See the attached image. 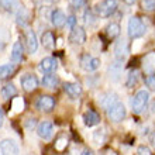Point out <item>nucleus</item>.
I'll list each match as a JSON object with an SVG mask.
<instances>
[{"mask_svg": "<svg viewBox=\"0 0 155 155\" xmlns=\"http://www.w3.org/2000/svg\"><path fill=\"white\" fill-rule=\"evenodd\" d=\"M148 100H150V93H148L147 90H138L135 93L134 99H133V103H131L133 111H134L135 114H140V113H143L147 109Z\"/></svg>", "mask_w": 155, "mask_h": 155, "instance_id": "nucleus-1", "label": "nucleus"}, {"mask_svg": "<svg viewBox=\"0 0 155 155\" xmlns=\"http://www.w3.org/2000/svg\"><path fill=\"white\" fill-rule=\"evenodd\" d=\"M127 30H128V37L130 38H140L145 33V25H144V23L141 21V18L133 16L130 20H128Z\"/></svg>", "mask_w": 155, "mask_h": 155, "instance_id": "nucleus-2", "label": "nucleus"}, {"mask_svg": "<svg viewBox=\"0 0 155 155\" xmlns=\"http://www.w3.org/2000/svg\"><path fill=\"white\" fill-rule=\"evenodd\" d=\"M94 10L97 13V16L103 17V18H107V17H110L117 10V2L116 0H102L100 3L96 4Z\"/></svg>", "mask_w": 155, "mask_h": 155, "instance_id": "nucleus-3", "label": "nucleus"}, {"mask_svg": "<svg viewBox=\"0 0 155 155\" xmlns=\"http://www.w3.org/2000/svg\"><path fill=\"white\" fill-rule=\"evenodd\" d=\"M107 117L110 118L113 123L123 121V118L126 117V106L121 102H117L110 109H107Z\"/></svg>", "mask_w": 155, "mask_h": 155, "instance_id": "nucleus-4", "label": "nucleus"}, {"mask_svg": "<svg viewBox=\"0 0 155 155\" xmlns=\"http://www.w3.org/2000/svg\"><path fill=\"white\" fill-rule=\"evenodd\" d=\"M100 59L96 57H92V55H89V54H86V55H83V57L81 58V68L83 71H86V72H93V71H96L100 66Z\"/></svg>", "mask_w": 155, "mask_h": 155, "instance_id": "nucleus-5", "label": "nucleus"}, {"mask_svg": "<svg viewBox=\"0 0 155 155\" xmlns=\"http://www.w3.org/2000/svg\"><path fill=\"white\" fill-rule=\"evenodd\" d=\"M69 41L75 45H82L86 42V31L81 25H75L74 28L71 30L69 34Z\"/></svg>", "mask_w": 155, "mask_h": 155, "instance_id": "nucleus-6", "label": "nucleus"}, {"mask_svg": "<svg viewBox=\"0 0 155 155\" xmlns=\"http://www.w3.org/2000/svg\"><path fill=\"white\" fill-rule=\"evenodd\" d=\"M35 106H37L38 110L45 111V113H49V111H52L54 107H55V100H54V97L48 96V94H42V96L38 97Z\"/></svg>", "mask_w": 155, "mask_h": 155, "instance_id": "nucleus-7", "label": "nucleus"}, {"mask_svg": "<svg viewBox=\"0 0 155 155\" xmlns=\"http://www.w3.org/2000/svg\"><path fill=\"white\" fill-rule=\"evenodd\" d=\"M0 152L2 155H18L20 150L13 140H3L0 143Z\"/></svg>", "mask_w": 155, "mask_h": 155, "instance_id": "nucleus-8", "label": "nucleus"}, {"mask_svg": "<svg viewBox=\"0 0 155 155\" xmlns=\"http://www.w3.org/2000/svg\"><path fill=\"white\" fill-rule=\"evenodd\" d=\"M25 47H27V52L35 54L38 49V41L37 35L33 30H25Z\"/></svg>", "mask_w": 155, "mask_h": 155, "instance_id": "nucleus-9", "label": "nucleus"}, {"mask_svg": "<svg viewBox=\"0 0 155 155\" xmlns=\"http://www.w3.org/2000/svg\"><path fill=\"white\" fill-rule=\"evenodd\" d=\"M20 83L25 92H34L38 87V79L31 74H25L20 79Z\"/></svg>", "mask_w": 155, "mask_h": 155, "instance_id": "nucleus-10", "label": "nucleus"}, {"mask_svg": "<svg viewBox=\"0 0 155 155\" xmlns=\"http://www.w3.org/2000/svg\"><path fill=\"white\" fill-rule=\"evenodd\" d=\"M37 134L42 140H49L54 134V126L49 121H41L37 127Z\"/></svg>", "mask_w": 155, "mask_h": 155, "instance_id": "nucleus-11", "label": "nucleus"}, {"mask_svg": "<svg viewBox=\"0 0 155 155\" xmlns=\"http://www.w3.org/2000/svg\"><path fill=\"white\" fill-rule=\"evenodd\" d=\"M38 68H40V71L42 72V74H52L54 71H57L58 62H57V59H55V58L47 57V58H44V59L40 62Z\"/></svg>", "mask_w": 155, "mask_h": 155, "instance_id": "nucleus-12", "label": "nucleus"}, {"mask_svg": "<svg viewBox=\"0 0 155 155\" xmlns=\"http://www.w3.org/2000/svg\"><path fill=\"white\" fill-rule=\"evenodd\" d=\"M143 69L145 74L154 75L155 74V51L147 54L143 58Z\"/></svg>", "mask_w": 155, "mask_h": 155, "instance_id": "nucleus-13", "label": "nucleus"}, {"mask_svg": "<svg viewBox=\"0 0 155 155\" xmlns=\"http://www.w3.org/2000/svg\"><path fill=\"white\" fill-rule=\"evenodd\" d=\"M128 48H127V41L126 40H120L116 42L114 45V57L118 62H123L127 57Z\"/></svg>", "mask_w": 155, "mask_h": 155, "instance_id": "nucleus-14", "label": "nucleus"}, {"mask_svg": "<svg viewBox=\"0 0 155 155\" xmlns=\"http://www.w3.org/2000/svg\"><path fill=\"white\" fill-rule=\"evenodd\" d=\"M51 23H52V25H54V27H57V28L64 27V25H65V23H66L65 13L62 12V10H59V8L54 10V12L51 13Z\"/></svg>", "mask_w": 155, "mask_h": 155, "instance_id": "nucleus-15", "label": "nucleus"}, {"mask_svg": "<svg viewBox=\"0 0 155 155\" xmlns=\"http://www.w3.org/2000/svg\"><path fill=\"white\" fill-rule=\"evenodd\" d=\"M64 90L72 99H76L78 96L82 94V86L79 83H75V82H66L65 85H64Z\"/></svg>", "mask_w": 155, "mask_h": 155, "instance_id": "nucleus-16", "label": "nucleus"}, {"mask_svg": "<svg viewBox=\"0 0 155 155\" xmlns=\"http://www.w3.org/2000/svg\"><path fill=\"white\" fill-rule=\"evenodd\" d=\"M83 123H85V126H87V127L97 126L99 123H100V116L93 110H87L85 114H83Z\"/></svg>", "mask_w": 155, "mask_h": 155, "instance_id": "nucleus-17", "label": "nucleus"}, {"mask_svg": "<svg viewBox=\"0 0 155 155\" xmlns=\"http://www.w3.org/2000/svg\"><path fill=\"white\" fill-rule=\"evenodd\" d=\"M23 54H24V47H23V44L21 42H14V45H13L12 48V55H10V58H12L13 62H16V64H18V62L23 61Z\"/></svg>", "mask_w": 155, "mask_h": 155, "instance_id": "nucleus-18", "label": "nucleus"}, {"mask_svg": "<svg viewBox=\"0 0 155 155\" xmlns=\"http://www.w3.org/2000/svg\"><path fill=\"white\" fill-rule=\"evenodd\" d=\"M99 102H100V104L107 110V109H110L113 104H116V103L118 102V99H117V94L116 93H106V94H102V96L99 97Z\"/></svg>", "mask_w": 155, "mask_h": 155, "instance_id": "nucleus-19", "label": "nucleus"}, {"mask_svg": "<svg viewBox=\"0 0 155 155\" xmlns=\"http://www.w3.org/2000/svg\"><path fill=\"white\" fill-rule=\"evenodd\" d=\"M41 44L47 49L55 48V37H54V34L51 33V31H45V33L41 35Z\"/></svg>", "mask_w": 155, "mask_h": 155, "instance_id": "nucleus-20", "label": "nucleus"}, {"mask_svg": "<svg viewBox=\"0 0 155 155\" xmlns=\"http://www.w3.org/2000/svg\"><path fill=\"white\" fill-rule=\"evenodd\" d=\"M42 85L48 89H55L58 85H59V78L57 75L52 74H47L44 78H42Z\"/></svg>", "mask_w": 155, "mask_h": 155, "instance_id": "nucleus-21", "label": "nucleus"}, {"mask_svg": "<svg viewBox=\"0 0 155 155\" xmlns=\"http://www.w3.org/2000/svg\"><path fill=\"white\" fill-rule=\"evenodd\" d=\"M30 21V13L25 7H20L17 10V24L25 25Z\"/></svg>", "mask_w": 155, "mask_h": 155, "instance_id": "nucleus-22", "label": "nucleus"}, {"mask_svg": "<svg viewBox=\"0 0 155 155\" xmlns=\"http://www.w3.org/2000/svg\"><path fill=\"white\" fill-rule=\"evenodd\" d=\"M2 97L3 99H10V97H14L17 94V89L16 86L13 85V83H7V85H4L2 87Z\"/></svg>", "mask_w": 155, "mask_h": 155, "instance_id": "nucleus-23", "label": "nucleus"}, {"mask_svg": "<svg viewBox=\"0 0 155 155\" xmlns=\"http://www.w3.org/2000/svg\"><path fill=\"white\" fill-rule=\"evenodd\" d=\"M16 72V66L13 64H6L0 66V79H7Z\"/></svg>", "mask_w": 155, "mask_h": 155, "instance_id": "nucleus-24", "label": "nucleus"}, {"mask_svg": "<svg viewBox=\"0 0 155 155\" xmlns=\"http://www.w3.org/2000/svg\"><path fill=\"white\" fill-rule=\"evenodd\" d=\"M109 74H110V79L117 82L118 79H120V76H121V64L117 62L114 65H111L110 68H109Z\"/></svg>", "mask_w": 155, "mask_h": 155, "instance_id": "nucleus-25", "label": "nucleus"}, {"mask_svg": "<svg viewBox=\"0 0 155 155\" xmlns=\"http://www.w3.org/2000/svg\"><path fill=\"white\" fill-rule=\"evenodd\" d=\"M106 33L110 38H117L120 35V24L118 23H111V24L107 25Z\"/></svg>", "mask_w": 155, "mask_h": 155, "instance_id": "nucleus-26", "label": "nucleus"}, {"mask_svg": "<svg viewBox=\"0 0 155 155\" xmlns=\"http://www.w3.org/2000/svg\"><path fill=\"white\" fill-rule=\"evenodd\" d=\"M0 7L7 12H13L16 7H18V0H0Z\"/></svg>", "mask_w": 155, "mask_h": 155, "instance_id": "nucleus-27", "label": "nucleus"}, {"mask_svg": "<svg viewBox=\"0 0 155 155\" xmlns=\"http://www.w3.org/2000/svg\"><path fill=\"white\" fill-rule=\"evenodd\" d=\"M12 109L14 113H20V111L24 110V100L21 97H14L12 103Z\"/></svg>", "mask_w": 155, "mask_h": 155, "instance_id": "nucleus-28", "label": "nucleus"}, {"mask_svg": "<svg viewBox=\"0 0 155 155\" xmlns=\"http://www.w3.org/2000/svg\"><path fill=\"white\" fill-rule=\"evenodd\" d=\"M137 81H138V72H137V71H131L128 78H127V82H126L127 87H133V86L137 83Z\"/></svg>", "mask_w": 155, "mask_h": 155, "instance_id": "nucleus-29", "label": "nucleus"}, {"mask_svg": "<svg viewBox=\"0 0 155 155\" xmlns=\"http://www.w3.org/2000/svg\"><path fill=\"white\" fill-rule=\"evenodd\" d=\"M93 141H94V144H97V145H102L103 141H104V131H103V130H96V131H93Z\"/></svg>", "mask_w": 155, "mask_h": 155, "instance_id": "nucleus-30", "label": "nucleus"}, {"mask_svg": "<svg viewBox=\"0 0 155 155\" xmlns=\"http://www.w3.org/2000/svg\"><path fill=\"white\" fill-rule=\"evenodd\" d=\"M68 145V138L66 137H59L57 140V143H55V150L57 151H64Z\"/></svg>", "mask_w": 155, "mask_h": 155, "instance_id": "nucleus-31", "label": "nucleus"}, {"mask_svg": "<svg viewBox=\"0 0 155 155\" xmlns=\"http://www.w3.org/2000/svg\"><path fill=\"white\" fill-rule=\"evenodd\" d=\"M141 6L145 12H155V0H141Z\"/></svg>", "mask_w": 155, "mask_h": 155, "instance_id": "nucleus-32", "label": "nucleus"}, {"mask_svg": "<svg viewBox=\"0 0 155 155\" xmlns=\"http://www.w3.org/2000/svg\"><path fill=\"white\" fill-rule=\"evenodd\" d=\"M137 155H152V152L148 147L141 145V147H138V150H137Z\"/></svg>", "mask_w": 155, "mask_h": 155, "instance_id": "nucleus-33", "label": "nucleus"}, {"mask_svg": "<svg viewBox=\"0 0 155 155\" xmlns=\"http://www.w3.org/2000/svg\"><path fill=\"white\" fill-rule=\"evenodd\" d=\"M86 3H87V0H72V7L79 10L83 6H86Z\"/></svg>", "mask_w": 155, "mask_h": 155, "instance_id": "nucleus-34", "label": "nucleus"}, {"mask_svg": "<svg viewBox=\"0 0 155 155\" xmlns=\"http://www.w3.org/2000/svg\"><path fill=\"white\" fill-rule=\"evenodd\" d=\"M145 83H147V86L150 89L154 90L155 89V76L154 75H150L148 78H145Z\"/></svg>", "mask_w": 155, "mask_h": 155, "instance_id": "nucleus-35", "label": "nucleus"}, {"mask_svg": "<svg viewBox=\"0 0 155 155\" xmlns=\"http://www.w3.org/2000/svg\"><path fill=\"white\" fill-rule=\"evenodd\" d=\"M75 23H76V20H75V17H74V16L66 17V24L69 25L71 28H74V27H75Z\"/></svg>", "mask_w": 155, "mask_h": 155, "instance_id": "nucleus-36", "label": "nucleus"}, {"mask_svg": "<svg viewBox=\"0 0 155 155\" xmlns=\"http://www.w3.org/2000/svg\"><path fill=\"white\" fill-rule=\"evenodd\" d=\"M35 123H37V121H35V118H28V120L25 121V127H27L28 130H31V128L35 126Z\"/></svg>", "mask_w": 155, "mask_h": 155, "instance_id": "nucleus-37", "label": "nucleus"}, {"mask_svg": "<svg viewBox=\"0 0 155 155\" xmlns=\"http://www.w3.org/2000/svg\"><path fill=\"white\" fill-rule=\"evenodd\" d=\"M85 21L89 24V23H93V16H92V13L90 12H86L85 13Z\"/></svg>", "mask_w": 155, "mask_h": 155, "instance_id": "nucleus-38", "label": "nucleus"}, {"mask_svg": "<svg viewBox=\"0 0 155 155\" xmlns=\"http://www.w3.org/2000/svg\"><path fill=\"white\" fill-rule=\"evenodd\" d=\"M3 120H4V114H3V111H2V109H0V127L3 126Z\"/></svg>", "mask_w": 155, "mask_h": 155, "instance_id": "nucleus-39", "label": "nucleus"}, {"mask_svg": "<svg viewBox=\"0 0 155 155\" xmlns=\"http://www.w3.org/2000/svg\"><path fill=\"white\" fill-rule=\"evenodd\" d=\"M81 155H94V154H93V151H90V150H85Z\"/></svg>", "mask_w": 155, "mask_h": 155, "instance_id": "nucleus-40", "label": "nucleus"}, {"mask_svg": "<svg viewBox=\"0 0 155 155\" xmlns=\"http://www.w3.org/2000/svg\"><path fill=\"white\" fill-rule=\"evenodd\" d=\"M104 155H117V154H116V152L113 151V150H107L106 154H104Z\"/></svg>", "mask_w": 155, "mask_h": 155, "instance_id": "nucleus-41", "label": "nucleus"}, {"mask_svg": "<svg viewBox=\"0 0 155 155\" xmlns=\"http://www.w3.org/2000/svg\"><path fill=\"white\" fill-rule=\"evenodd\" d=\"M151 143H152V145L155 147V133L152 134V137H151Z\"/></svg>", "mask_w": 155, "mask_h": 155, "instance_id": "nucleus-42", "label": "nucleus"}, {"mask_svg": "<svg viewBox=\"0 0 155 155\" xmlns=\"http://www.w3.org/2000/svg\"><path fill=\"white\" fill-rule=\"evenodd\" d=\"M127 4H134L135 3V0H124Z\"/></svg>", "mask_w": 155, "mask_h": 155, "instance_id": "nucleus-43", "label": "nucleus"}, {"mask_svg": "<svg viewBox=\"0 0 155 155\" xmlns=\"http://www.w3.org/2000/svg\"><path fill=\"white\" fill-rule=\"evenodd\" d=\"M44 3H48V4H51V3H54V2H57V0H42Z\"/></svg>", "mask_w": 155, "mask_h": 155, "instance_id": "nucleus-44", "label": "nucleus"}]
</instances>
